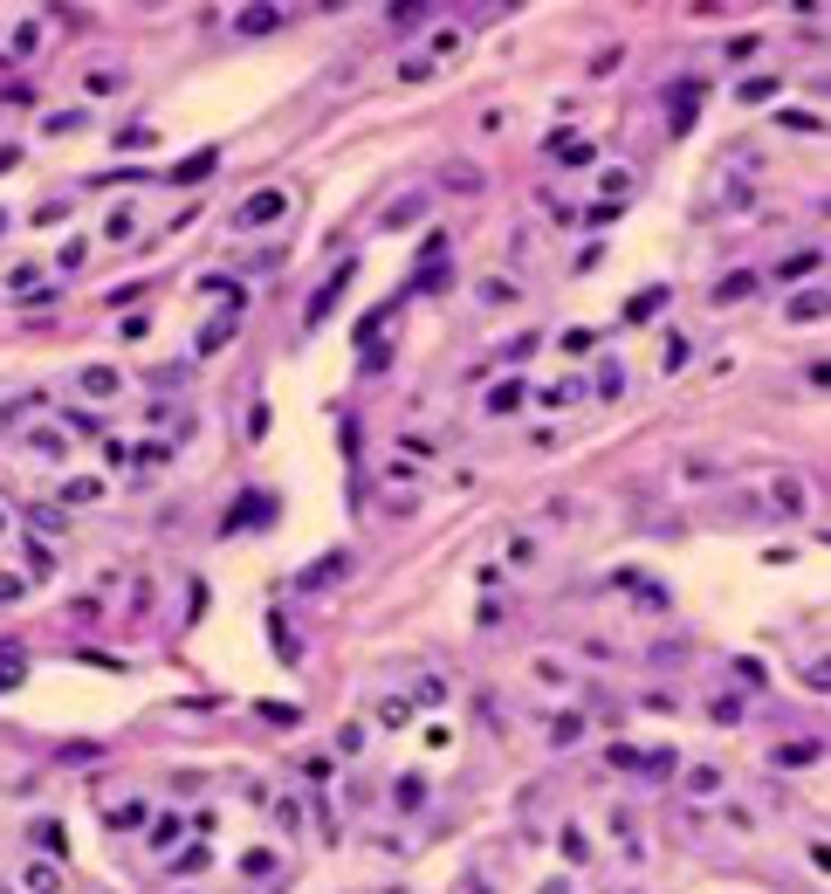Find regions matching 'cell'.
<instances>
[{
    "instance_id": "cell-1",
    "label": "cell",
    "mask_w": 831,
    "mask_h": 894,
    "mask_svg": "<svg viewBox=\"0 0 831 894\" xmlns=\"http://www.w3.org/2000/svg\"><path fill=\"white\" fill-rule=\"evenodd\" d=\"M282 214H289V193H282V186H268V193H247V200H241L234 227L247 235V227H268V220H282Z\"/></svg>"
},
{
    "instance_id": "cell-2",
    "label": "cell",
    "mask_w": 831,
    "mask_h": 894,
    "mask_svg": "<svg viewBox=\"0 0 831 894\" xmlns=\"http://www.w3.org/2000/svg\"><path fill=\"white\" fill-rule=\"evenodd\" d=\"M612 839H618V853H626V867H646V826H639V812L612 805Z\"/></svg>"
},
{
    "instance_id": "cell-3",
    "label": "cell",
    "mask_w": 831,
    "mask_h": 894,
    "mask_svg": "<svg viewBox=\"0 0 831 894\" xmlns=\"http://www.w3.org/2000/svg\"><path fill=\"white\" fill-rule=\"evenodd\" d=\"M351 283H357V262H344V268H337V276H330V283H324V289H316V296H309V310H303V324H309V330H316V324H324V316H330V310H337V303H344V289H351Z\"/></svg>"
},
{
    "instance_id": "cell-4",
    "label": "cell",
    "mask_w": 831,
    "mask_h": 894,
    "mask_svg": "<svg viewBox=\"0 0 831 894\" xmlns=\"http://www.w3.org/2000/svg\"><path fill=\"white\" fill-rule=\"evenodd\" d=\"M529 681H536L543 695H570V660L543 647V654H529Z\"/></svg>"
},
{
    "instance_id": "cell-5",
    "label": "cell",
    "mask_w": 831,
    "mask_h": 894,
    "mask_svg": "<svg viewBox=\"0 0 831 894\" xmlns=\"http://www.w3.org/2000/svg\"><path fill=\"white\" fill-rule=\"evenodd\" d=\"M680 791H687L694 805H708V799H722V791H728V778H722V764H687V770H680Z\"/></svg>"
},
{
    "instance_id": "cell-6",
    "label": "cell",
    "mask_w": 831,
    "mask_h": 894,
    "mask_svg": "<svg viewBox=\"0 0 831 894\" xmlns=\"http://www.w3.org/2000/svg\"><path fill=\"white\" fill-rule=\"evenodd\" d=\"M804 475H770V509L776 517H804Z\"/></svg>"
},
{
    "instance_id": "cell-7",
    "label": "cell",
    "mask_w": 831,
    "mask_h": 894,
    "mask_svg": "<svg viewBox=\"0 0 831 894\" xmlns=\"http://www.w3.org/2000/svg\"><path fill=\"white\" fill-rule=\"evenodd\" d=\"M21 888L28 894H62V860H42V853L21 860Z\"/></svg>"
},
{
    "instance_id": "cell-8",
    "label": "cell",
    "mask_w": 831,
    "mask_h": 894,
    "mask_svg": "<svg viewBox=\"0 0 831 894\" xmlns=\"http://www.w3.org/2000/svg\"><path fill=\"white\" fill-rule=\"evenodd\" d=\"M523 399H529V386H523V372H516V378H495V386H488V399H481V407H488L495 420H502V413H516V407H523Z\"/></svg>"
},
{
    "instance_id": "cell-9",
    "label": "cell",
    "mask_w": 831,
    "mask_h": 894,
    "mask_svg": "<svg viewBox=\"0 0 831 894\" xmlns=\"http://www.w3.org/2000/svg\"><path fill=\"white\" fill-rule=\"evenodd\" d=\"M426 770H405V778H392V805H399V812H426Z\"/></svg>"
},
{
    "instance_id": "cell-10",
    "label": "cell",
    "mask_w": 831,
    "mask_h": 894,
    "mask_svg": "<svg viewBox=\"0 0 831 894\" xmlns=\"http://www.w3.org/2000/svg\"><path fill=\"white\" fill-rule=\"evenodd\" d=\"M76 393H90V399H117V393H124V378L110 372V365H83V372H76Z\"/></svg>"
},
{
    "instance_id": "cell-11",
    "label": "cell",
    "mask_w": 831,
    "mask_h": 894,
    "mask_svg": "<svg viewBox=\"0 0 831 894\" xmlns=\"http://www.w3.org/2000/svg\"><path fill=\"white\" fill-rule=\"evenodd\" d=\"M556 853H564L570 867L591 860V839H585V826H577V819H564V826H556Z\"/></svg>"
},
{
    "instance_id": "cell-12",
    "label": "cell",
    "mask_w": 831,
    "mask_h": 894,
    "mask_svg": "<svg viewBox=\"0 0 831 894\" xmlns=\"http://www.w3.org/2000/svg\"><path fill=\"white\" fill-rule=\"evenodd\" d=\"M770 764H776V770H804V764H817V737H797V743H776V750H770Z\"/></svg>"
},
{
    "instance_id": "cell-13",
    "label": "cell",
    "mask_w": 831,
    "mask_h": 894,
    "mask_svg": "<svg viewBox=\"0 0 831 894\" xmlns=\"http://www.w3.org/2000/svg\"><path fill=\"white\" fill-rule=\"evenodd\" d=\"M543 729H550V750H570V743H585V716H577V708H564V716H550Z\"/></svg>"
},
{
    "instance_id": "cell-14",
    "label": "cell",
    "mask_w": 831,
    "mask_h": 894,
    "mask_svg": "<svg viewBox=\"0 0 831 894\" xmlns=\"http://www.w3.org/2000/svg\"><path fill=\"white\" fill-rule=\"evenodd\" d=\"M282 15H289V7H241V15H234V28H241V35H275Z\"/></svg>"
},
{
    "instance_id": "cell-15",
    "label": "cell",
    "mask_w": 831,
    "mask_h": 894,
    "mask_svg": "<svg viewBox=\"0 0 831 894\" xmlns=\"http://www.w3.org/2000/svg\"><path fill=\"white\" fill-rule=\"evenodd\" d=\"M241 330V310H227V316H214V324L200 330V358H214V351H227V337Z\"/></svg>"
},
{
    "instance_id": "cell-16",
    "label": "cell",
    "mask_w": 831,
    "mask_h": 894,
    "mask_svg": "<svg viewBox=\"0 0 831 894\" xmlns=\"http://www.w3.org/2000/svg\"><path fill=\"white\" fill-rule=\"evenodd\" d=\"M756 296V276L749 268H736V276H722V283L708 289V303H749Z\"/></svg>"
},
{
    "instance_id": "cell-17",
    "label": "cell",
    "mask_w": 831,
    "mask_h": 894,
    "mask_svg": "<svg viewBox=\"0 0 831 894\" xmlns=\"http://www.w3.org/2000/svg\"><path fill=\"white\" fill-rule=\"evenodd\" d=\"M268 640H275V660H282V668H295V660H303V640H289L282 612H268Z\"/></svg>"
},
{
    "instance_id": "cell-18",
    "label": "cell",
    "mask_w": 831,
    "mask_h": 894,
    "mask_svg": "<svg viewBox=\"0 0 831 894\" xmlns=\"http://www.w3.org/2000/svg\"><path fill=\"white\" fill-rule=\"evenodd\" d=\"M577 399H585V378H556L550 393H543V407H550V413H564V407H577Z\"/></svg>"
},
{
    "instance_id": "cell-19",
    "label": "cell",
    "mask_w": 831,
    "mask_h": 894,
    "mask_svg": "<svg viewBox=\"0 0 831 894\" xmlns=\"http://www.w3.org/2000/svg\"><path fill=\"white\" fill-rule=\"evenodd\" d=\"M214 166H220V152H193V158H179V166H172V186H185V179L214 173Z\"/></svg>"
},
{
    "instance_id": "cell-20",
    "label": "cell",
    "mask_w": 831,
    "mask_h": 894,
    "mask_svg": "<svg viewBox=\"0 0 831 894\" xmlns=\"http://www.w3.org/2000/svg\"><path fill=\"white\" fill-rule=\"evenodd\" d=\"M145 819H152V805H145V799H131V805H110V826H117V832H138Z\"/></svg>"
},
{
    "instance_id": "cell-21",
    "label": "cell",
    "mask_w": 831,
    "mask_h": 894,
    "mask_svg": "<svg viewBox=\"0 0 831 894\" xmlns=\"http://www.w3.org/2000/svg\"><path fill=\"white\" fill-rule=\"evenodd\" d=\"M35 847H42V860H62V853H69V839H62L55 819H42V826H35Z\"/></svg>"
},
{
    "instance_id": "cell-22",
    "label": "cell",
    "mask_w": 831,
    "mask_h": 894,
    "mask_svg": "<svg viewBox=\"0 0 831 894\" xmlns=\"http://www.w3.org/2000/svg\"><path fill=\"white\" fill-rule=\"evenodd\" d=\"M419 214H426V193H405V200L385 206V227H405V220H419Z\"/></svg>"
},
{
    "instance_id": "cell-23",
    "label": "cell",
    "mask_w": 831,
    "mask_h": 894,
    "mask_svg": "<svg viewBox=\"0 0 831 894\" xmlns=\"http://www.w3.org/2000/svg\"><path fill=\"white\" fill-rule=\"evenodd\" d=\"M776 276H784V283H797V276H817V248H797V255H784V262H776Z\"/></svg>"
},
{
    "instance_id": "cell-24",
    "label": "cell",
    "mask_w": 831,
    "mask_h": 894,
    "mask_svg": "<svg viewBox=\"0 0 831 894\" xmlns=\"http://www.w3.org/2000/svg\"><path fill=\"white\" fill-rule=\"evenodd\" d=\"M104 235H110V241H131V235H138V206H110Z\"/></svg>"
},
{
    "instance_id": "cell-25",
    "label": "cell",
    "mask_w": 831,
    "mask_h": 894,
    "mask_svg": "<svg viewBox=\"0 0 831 894\" xmlns=\"http://www.w3.org/2000/svg\"><path fill=\"white\" fill-rule=\"evenodd\" d=\"M825 316V289H804L797 303H790V324H817Z\"/></svg>"
},
{
    "instance_id": "cell-26",
    "label": "cell",
    "mask_w": 831,
    "mask_h": 894,
    "mask_svg": "<svg viewBox=\"0 0 831 894\" xmlns=\"http://www.w3.org/2000/svg\"><path fill=\"white\" fill-rule=\"evenodd\" d=\"M275 832H295V839H303V799H275Z\"/></svg>"
},
{
    "instance_id": "cell-27",
    "label": "cell",
    "mask_w": 831,
    "mask_h": 894,
    "mask_svg": "<svg viewBox=\"0 0 831 894\" xmlns=\"http://www.w3.org/2000/svg\"><path fill=\"white\" fill-rule=\"evenodd\" d=\"M591 345H598V337H591L585 324H577V330H564V337H556V351H564V358H591Z\"/></svg>"
},
{
    "instance_id": "cell-28",
    "label": "cell",
    "mask_w": 831,
    "mask_h": 894,
    "mask_svg": "<svg viewBox=\"0 0 831 894\" xmlns=\"http://www.w3.org/2000/svg\"><path fill=\"white\" fill-rule=\"evenodd\" d=\"M660 303H666V289H646V296H632V303H626V324H646V316L660 310Z\"/></svg>"
},
{
    "instance_id": "cell-29",
    "label": "cell",
    "mask_w": 831,
    "mask_h": 894,
    "mask_svg": "<svg viewBox=\"0 0 831 894\" xmlns=\"http://www.w3.org/2000/svg\"><path fill=\"white\" fill-rule=\"evenodd\" d=\"M365 743H371L365 722H344V729H337V750H344V757H365Z\"/></svg>"
},
{
    "instance_id": "cell-30",
    "label": "cell",
    "mask_w": 831,
    "mask_h": 894,
    "mask_svg": "<svg viewBox=\"0 0 831 894\" xmlns=\"http://www.w3.org/2000/svg\"><path fill=\"white\" fill-rule=\"evenodd\" d=\"M172 839H179V819L165 812V819L152 826V839H145V847H152V853H172Z\"/></svg>"
},
{
    "instance_id": "cell-31",
    "label": "cell",
    "mask_w": 831,
    "mask_h": 894,
    "mask_svg": "<svg viewBox=\"0 0 831 894\" xmlns=\"http://www.w3.org/2000/svg\"><path fill=\"white\" fill-rule=\"evenodd\" d=\"M481 303H495V310L516 303V283H508V276H488V283H481Z\"/></svg>"
},
{
    "instance_id": "cell-32",
    "label": "cell",
    "mask_w": 831,
    "mask_h": 894,
    "mask_svg": "<svg viewBox=\"0 0 831 894\" xmlns=\"http://www.w3.org/2000/svg\"><path fill=\"white\" fill-rule=\"evenodd\" d=\"M378 722H385V729H399V722H413V708H405V695H385V702H378Z\"/></svg>"
},
{
    "instance_id": "cell-33",
    "label": "cell",
    "mask_w": 831,
    "mask_h": 894,
    "mask_svg": "<svg viewBox=\"0 0 831 894\" xmlns=\"http://www.w3.org/2000/svg\"><path fill=\"white\" fill-rule=\"evenodd\" d=\"M666 372H680V365H694V337H666Z\"/></svg>"
},
{
    "instance_id": "cell-34",
    "label": "cell",
    "mask_w": 831,
    "mask_h": 894,
    "mask_svg": "<svg viewBox=\"0 0 831 894\" xmlns=\"http://www.w3.org/2000/svg\"><path fill=\"white\" fill-rule=\"evenodd\" d=\"M626 393V365H598V399Z\"/></svg>"
},
{
    "instance_id": "cell-35",
    "label": "cell",
    "mask_w": 831,
    "mask_h": 894,
    "mask_svg": "<svg viewBox=\"0 0 831 894\" xmlns=\"http://www.w3.org/2000/svg\"><path fill=\"white\" fill-rule=\"evenodd\" d=\"M96 496H104V482H90V475H83V482H69V488H62V502H69V509H76V502H96Z\"/></svg>"
},
{
    "instance_id": "cell-36",
    "label": "cell",
    "mask_w": 831,
    "mask_h": 894,
    "mask_svg": "<svg viewBox=\"0 0 831 894\" xmlns=\"http://www.w3.org/2000/svg\"><path fill=\"white\" fill-rule=\"evenodd\" d=\"M598 186L618 200V193H632V173H626V166H605V173H598Z\"/></svg>"
},
{
    "instance_id": "cell-37",
    "label": "cell",
    "mask_w": 831,
    "mask_h": 894,
    "mask_svg": "<svg viewBox=\"0 0 831 894\" xmlns=\"http://www.w3.org/2000/svg\"><path fill=\"white\" fill-rule=\"evenodd\" d=\"M776 125H784V131H804V138H811V131H817V110H784Z\"/></svg>"
},
{
    "instance_id": "cell-38",
    "label": "cell",
    "mask_w": 831,
    "mask_h": 894,
    "mask_svg": "<svg viewBox=\"0 0 831 894\" xmlns=\"http://www.w3.org/2000/svg\"><path fill=\"white\" fill-rule=\"evenodd\" d=\"M529 557H536V537H508V565L523 571V565H529Z\"/></svg>"
},
{
    "instance_id": "cell-39",
    "label": "cell",
    "mask_w": 831,
    "mask_h": 894,
    "mask_svg": "<svg viewBox=\"0 0 831 894\" xmlns=\"http://www.w3.org/2000/svg\"><path fill=\"white\" fill-rule=\"evenodd\" d=\"M28 447H35L42 461H62V434H28Z\"/></svg>"
},
{
    "instance_id": "cell-40",
    "label": "cell",
    "mask_w": 831,
    "mask_h": 894,
    "mask_svg": "<svg viewBox=\"0 0 831 894\" xmlns=\"http://www.w3.org/2000/svg\"><path fill=\"white\" fill-rule=\"evenodd\" d=\"M28 571H35V578H48V571H55V557H48V544H28Z\"/></svg>"
},
{
    "instance_id": "cell-41",
    "label": "cell",
    "mask_w": 831,
    "mask_h": 894,
    "mask_svg": "<svg viewBox=\"0 0 831 894\" xmlns=\"http://www.w3.org/2000/svg\"><path fill=\"white\" fill-rule=\"evenodd\" d=\"M83 125H90L83 110H55V117H48V131H83Z\"/></svg>"
},
{
    "instance_id": "cell-42",
    "label": "cell",
    "mask_w": 831,
    "mask_h": 894,
    "mask_svg": "<svg viewBox=\"0 0 831 894\" xmlns=\"http://www.w3.org/2000/svg\"><path fill=\"white\" fill-rule=\"evenodd\" d=\"M736 681L742 688H763V660H736Z\"/></svg>"
},
{
    "instance_id": "cell-43",
    "label": "cell",
    "mask_w": 831,
    "mask_h": 894,
    "mask_svg": "<svg viewBox=\"0 0 831 894\" xmlns=\"http://www.w3.org/2000/svg\"><path fill=\"white\" fill-rule=\"evenodd\" d=\"M241 867H247V874H275V853H268V847H255Z\"/></svg>"
},
{
    "instance_id": "cell-44",
    "label": "cell",
    "mask_w": 831,
    "mask_h": 894,
    "mask_svg": "<svg viewBox=\"0 0 831 894\" xmlns=\"http://www.w3.org/2000/svg\"><path fill=\"white\" fill-rule=\"evenodd\" d=\"M536 345H543L536 330H523V337H516V345H502V351H508V358H516V365H523V358H529V351H536Z\"/></svg>"
},
{
    "instance_id": "cell-45",
    "label": "cell",
    "mask_w": 831,
    "mask_h": 894,
    "mask_svg": "<svg viewBox=\"0 0 831 894\" xmlns=\"http://www.w3.org/2000/svg\"><path fill=\"white\" fill-rule=\"evenodd\" d=\"M152 138H158L152 125H138V131H117V145H124V152H131V145H138V152H145V145H152Z\"/></svg>"
},
{
    "instance_id": "cell-46",
    "label": "cell",
    "mask_w": 831,
    "mask_h": 894,
    "mask_svg": "<svg viewBox=\"0 0 831 894\" xmlns=\"http://www.w3.org/2000/svg\"><path fill=\"white\" fill-rule=\"evenodd\" d=\"M117 83H124L117 69H90V90H96V96H110V90H117Z\"/></svg>"
},
{
    "instance_id": "cell-47",
    "label": "cell",
    "mask_w": 831,
    "mask_h": 894,
    "mask_svg": "<svg viewBox=\"0 0 831 894\" xmlns=\"http://www.w3.org/2000/svg\"><path fill=\"white\" fill-rule=\"evenodd\" d=\"M337 571H344V557H324V565L309 571V578H303V585H330V578H337Z\"/></svg>"
},
{
    "instance_id": "cell-48",
    "label": "cell",
    "mask_w": 831,
    "mask_h": 894,
    "mask_svg": "<svg viewBox=\"0 0 831 894\" xmlns=\"http://www.w3.org/2000/svg\"><path fill=\"white\" fill-rule=\"evenodd\" d=\"M399 76H405V83H426L433 63H426V55H413V63H399Z\"/></svg>"
},
{
    "instance_id": "cell-49",
    "label": "cell",
    "mask_w": 831,
    "mask_h": 894,
    "mask_svg": "<svg viewBox=\"0 0 831 894\" xmlns=\"http://www.w3.org/2000/svg\"><path fill=\"white\" fill-rule=\"evenodd\" d=\"M262 716H268V722H303V708H289V702H262Z\"/></svg>"
},
{
    "instance_id": "cell-50",
    "label": "cell",
    "mask_w": 831,
    "mask_h": 894,
    "mask_svg": "<svg viewBox=\"0 0 831 894\" xmlns=\"http://www.w3.org/2000/svg\"><path fill=\"white\" fill-rule=\"evenodd\" d=\"M21 675H28V668H21V660H0V695L15 688V681H21Z\"/></svg>"
},
{
    "instance_id": "cell-51",
    "label": "cell",
    "mask_w": 831,
    "mask_h": 894,
    "mask_svg": "<svg viewBox=\"0 0 831 894\" xmlns=\"http://www.w3.org/2000/svg\"><path fill=\"white\" fill-rule=\"evenodd\" d=\"M0 598H21V578H7V571H0Z\"/></svg>"
},
{
    "instance_id": "cell-52",
    "label": "cell",
    "mask_w": 831,
    "mask_h": 894,
    "mask_svg": "<svg viewBox=\"0 0 831 894\" xmlns=\"http://www.w3.org/2000/svg\"><path fill=\"white\" fill-rule=\"evenodd\" d=\"M15 158H21V152H15V145H0V173H7V166H15Z\"/></svg>"
},
{
    "instance_id": "cell-53",
    "label": "cell",
    "mask_w": 831,
    "mask_h": 894,
    "mask_svg": "<svg viewBox=\"0 0 831 894\" xmlns=\"http://www.w3.org/2000/svg\"><path fill=\"white\" fill-rule=\"evenodd\" d=\"M543 894H577V888H570V880H550V888H543Z\"/></svg>"
},
{
    "instance_id": "cell-54",
    "label": "cell",
    "mask_w": 831,
    "mask_h": 894,
    "mask_svg": "<svg viewBox=\"0 0 831 894\" xmlns=\"http://www.w3.org/2000/svg\"><path fill=\"white\" fill-rule=\"evenodd\" d=\"M0 537H7V509H0Z\"/></svg>"
}]
</instances>
